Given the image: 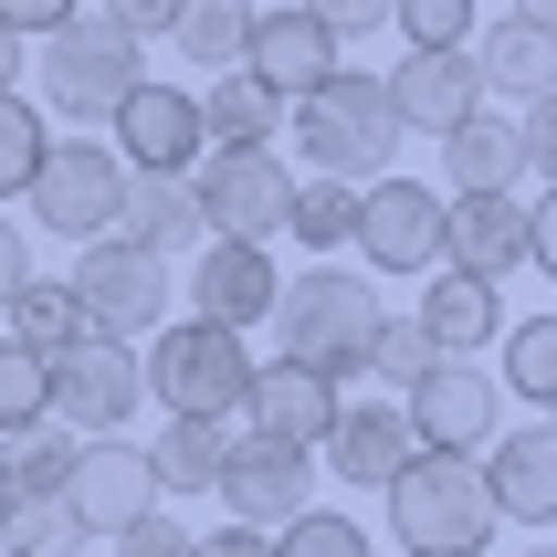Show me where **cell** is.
Wrapping results in <instances>:
<instances>
[{
    "instance_id": "8d00e7d4",
    "label": "cell",
    "mask_w": 557,
    "mask_h": 557,
    "mask_svg": "<svg viewBox=\"0 0 557 557\" xmlns=\"http://www.w3.org/2000/svg\"><path fill=\"white\" fill-rule=\"evenodd\" d=\"M473 22H484L473 0H400V11H389V32H410V53H463Z\"/></svg>"
},
{
    "instance_id": "5b68a950",
    "label": "cell",
    "mask_w": 557,
    "mask_h": 557,
    "mask_svg": "<svg viewBox=\"0 0 557 557\" xmlns=\"http://www.w3.org/2000/svg\"><path fill=\"white\" fill-rule=\"evenodd\" d=\"M137 85H148V42L116 32L106 11H74L63 32H42V106H53V116L106 126Z\"/></svg>"
},
{
    "instance_id": "484cf974",
    "label": "cell",
    "mask_w": 557,
    "mask_h": 557,
    "mask_svg": "<svg viewBox=\"0 0 557 557\" xmlns=\"http://www.w3.org/2000/svg\"><path fill=\"white\" fill-rule=\"evenodd\" d=\"M274 126H284V106L252 85L243 63L211 74V95H200V137H211V148H274Z\"/></svg>"
},
{
    "instance_id": "f1b7e54d",
    "label": "cell",
    "mask_w": 557,
    "mask_h": 557,
    "mask_svg": "<svg viewBox=\"0 0 557 557\" xmlns=\"http://www.w3.org/2000/svg\"><path fill=\"white\" fill-rule=\"evenodd\" d=\"M169 42H180L200 74H232V63H243V42H252V0H180Z\"/></svg>"
},
{
    "instance_id": "c3c4849f",
    "label": "cell",
    "mask_w": 557,
    "mask_h": 557,
    "mask_svg": "<svg viewBox=\"0 0 557 557\" xmlns=\"http://www.w3.org/2000/svg\"><path fill=\"white\" fill-rule=\"evenodd\" d=\"M0 516H11V473H0Z\"/></svg>"
},
{
    "instance_id": "ab89813d",
    "label": "cell",
    "mask_w": 557,
    "mask_h": 557,
    "mask_svg": "<svg viewBox=\"0 0 557 557\" xmlns=\"http://www.w3.org/2000/svg\"><path fill=\"white\" fill-rule=\"evenodd\" d=\"M295 11H306L315 32H337V42H358V32H389V11H400V0H295Z\"/></svg>"
},
{
    "instance_id": "52a82bcc",
    "label": "cell",
    "mask_w": 557,
    "mask_h": 557,
    "mask_svg": "<svg viewBox=\"0 0 557 557\" xmlns=\"http://www.w3.org/2000/svg\"><path fill=\"white\" fill-rule=\"evenodd\" d=\"M22 200H32V221H42L53 243H106V232H116V200H126V158L106 148V137H53Z\"/></svg>"
},
{
    "instance_id": "bcb514c9",
    "label": "cell",
    "mask_w": 557,
    "mask_h": 557,
    "mask_svg": "<svg viewBox=\"0 0 557 557\" xmlns=\"http://www.w3.org/2000/svg\"><path fill=\"white\" fill-rule=\"evenodd\" d=\"M22 74H32V42H22V32H0V95H22Z\"/></svg>"
},
{
    "instance_id": "1f68e13d",
    "label": "cell",
    "mask_w": 557,
    "mask_h": 557,
    "mask_svg": "<svg viewBox=\"0 0 557 557\" xmlns=\"http://www.w3.org/2000/svg\"><path fill=\"white\" fill-rule=\"evenodd\" d=\"M0 473H11V495H63V473H74V432H63V421H32V432H11Z\"/></svg>"
},
{
    "instance_id": "cb8c5ba5",
    "label": "cell",
    "mask_w": 557,
    "mask_h": 557,
    "mask_svg": "<svg viewBox=\"0 0 557 557\" xmlns=\"http://www.w3.org/2000/svg\"><path fill=\"white\" fill-rule=\"evenodd\" d=\"M421 337H432L442 358H484V347L505 337V284H473V274H453V263H432V295H421Z\"/></svg>"
},
{
    "instance_id": "e575fe53",
    "label": "cell",
    "mask_w": 557,
    "mask_h": 557,
    "mask_svg": "<svg viewBox=\"0 0 557 557\" xmlns=\"http://www.w3.org/2000/svg\"><path fill=\"white\" fill-rule=\"evenodd\" d=\"M32 421H53V369H42L32 347H11V337H0V442H11V432H32Z\"/></svg>"
},
{
    "instance_id": "9a60e30c",
    "label": "cell",
    "mask_w": 557,
    "mask_h": 557,
    "mask_svg": "<svg viewBox=\"0 0 557 557\" xmlns=\"http://www.w3.org/2000/svg\"><path fill=\"white\" fill-rule=\"evenodd\" d=\"M442 263L473 284H505L527 263V200L516 189H453L442 200Z\"/></svg>"
},
{
    "instance_id": "5bb4252c",
    "label": "cell",
    "mask_w": 557,
    "mask_h": 557,
    "mask_svg": "<svg viewBox=\"0 0 557 557\" xmlns=\"http://www.w3.org/2000/svg\"><path fill=\"white\" fill-rule=\"evenodd\" d=\"M106 148H116L126 169H169V180H189V158L211 148V137H200V95H189V85H158V74H148V85H137L116 116H106Z\"/></svg>"
},
{
    "instance_id": "7402d4cb",
    "label": "cell",
    "mask_w": 557,
    "mask_h": 557,
    "mask_svg": "<svg viewBox=\"0 0 557 557\" xmlns=\"http://www.w3.org/2000/svg\"><path fill=\"white\" fill-rule=\"evenodd\" d=\"M116 232H126V243H148L158 263H180V252H200V243H211V221H200L189 180H169V169H126Z\"/></svg>"
},
{
    "instance_id": "4dcf8cb0",
    "label": "cell",
    "mask_w": 557,
    "mask_h": 557,
    "mask_svg": "<svg viewBox=\"0 0 557 557\" xmlns=\"http://www.w3.org/2000/svg\"><path fill=\"white\" fill-rule=\"evenodd\" d=\"M495 358H505L495 379L516 389V400H557V306H547V315H505Z\"/></svg>"
},
{
    "instance_id": "60d3db41",
    "label": "cell",
    "mask_w": 557,
    "mask_h": 557,
    "mask_svg": "<svg viewBox=\"0 0 557 557\" xmlns=\"http://www.w3.org/2000/svg\"><path fill=\"white\" fill-rule=\"evenodd\" d=\"M106 547H116V557H189V547H200V536H189L180 516H158V505H148V516H137V527H126V536H106Z\"/></svg>"
},
{
    "instance_id": "8992f818",
    "label": "cell",
    "mask_w": 557,
    "mask_h": 557,
    "mask_svg": "<svg viewBox=\"0 0 557 557\" xmlns=\"http://www.w3.org/2000/svg\"><path fill=\"white\" fill-rule=\"evenodd\" d=\"M74 306H85L95 337H126V347H148L158 326H169V306H180V274L158 263L148 243H126V232H106V243H74Z\"/></svg>"
},
{
    "instance_id": "4fadbf2b",
    "label": "cell",
    "mask_w": 557,
    "mask_h": 557,
    "mask_svg": "<svg viewBox=\"0 0 557 557\" xmlns=\"http://www.w3.org/2000/svg\"><path fill=\"white\" fill-rule=\"evenodd\" d=\"M221 505H232V527L252 536H284L295 516L315 505V453H284V442H232L221 453Z\"/></svg>"
},
{
    "instance_id": "f907efd6",
    "label": "cell",
    "mask_w": 557,
    "mask_h": 557,
    "mask_svg": "<svg viewBox=\"0 0 557 557\" xmlns=\"http://www.w3.org/2000/svg\"><path fill=\"white\" fill-rule=\"evenodd\" d=\"M400 557H410V547H400Z\"/></svg>"
},
{
    "instance_id": "44dd1931",
    "label": "cell",
    "mask_w": 557,
    "mask_h": 557,
    "mask_svg": "<svg viewBox=\"0 0 557 557\" xmlns=\"http://www.w3.org/2000/svg\"><path fill=\"white\" fill-rule=\"evenodd\" d=\"M315 453H326V473H337V484H369V495H379V484H389L421 442H410L400 400H337V421H326V442H315Z\"/></svg>"
},
{
    "instance_id": "ba28073f",
    "label": "cell",
    "mask_w": 557,
    "mask_h": 557,
    "mask_svg": "<svg viewBox=\"0 0 557 557\" xmlns=\"http://www.w3.org/2000/svg\"><path fill=\"white\" fill-rule=\"evenodd\" d=\"M189 200H200V221L221 243H274L295 169H284V148H200L189 158Z\"/></svg>"
},
{
    "instance_id": "3957f363",
    "label": "cell",
    "mask_w": 557,
    "mask_h": 557,
    "mask_svg": "<svg viewBox=\"0 0 557 557\" xmlns=\"http://www.w3.org/2000/svg\"><path fill=\"white\" fill-rule=\"evenodd\" d=\"M379 284L369 274H337V263H315L306 284H284L274 295V337H284V358L295 369H315V379H358L369 369V337H379Z\"/></svg>"
},
{
    "instance_id": "d6986e66",
    "label": "cell",
    "mask_w": 557,
    "mask_h": 557,
    "mask_svg": "<svg viewBox=\"0 0 557 557\" xmlns=\"http://www.w3.org/2000/svg\"><path fill=\"white\" fill-rule=\"evenodd\" d=\"M410 137H453L463 116H484V74L473 53H400V74H379Z\"/></svg>"
},
{
    "instance_id": "2e32d148",
    "label": "cell",
    "mask_w": 557,
    "mask_h": 557,
    "mask_svg": "<svg viewBox=\"0 0 557 557\" xmlns=\"http://www.w3.org/2000/svg\"><path fill=\"white\" fill-rule=\"evenodd\" d=\"M189 315H211V326H263V315H274V295H284V274H274V252L263 243H200L189 252Z\"/></svg>"
},
{
    "instance_id": "e0dca14e",
    "label": "cell",
    "mask_w": 557,
    "mask_h": 557,
    "mask_svg": "<svg viewBox=\"0 0 557 557\" xmlns=\"http://www.w3.org/2000/svg\"><path fill=\"white\" fill-rule=\"evenodd\" d=\"M337 32H315L306 11H252V42H243V74L263 95H274V106H295V95H315L326 85V74H337Z\"/></svg>"
},
{
    "instance_id": "b9f144b4",
    "label": "cell",
    "mask_w": 557,
    "mask_h": 557,
    "mask_svg": "<svg viewBox=\"0 0 557 557\" xmlns=\"http://www.w3.org/2000/svg\"><path fill=\"white\" fill-rule=\"evenodd\" d=\"M527 263L557 284V189H536V200H527Z\"/></svg>"
},
{
    "instance_id": "83f0119b",
    "label": "cell",
    "mask_w": 557,
    "mask_h": 557,
    "mask_svg": "<svg viewBox=\"0 0 557 557\" xmlns=\"http://www.w3.org/2000/svg\"><path fill=\"white\" fill-rule=\"evenodd\" d=\"M0 337H11V347H32V358L74 347V337H85V306H74V284H42V274H32L22 295L0 306Z\"/></svg>"
},
{
    "instance_id": "7a4b0ae2",
    "label": "cell",
    "mask_w": 557,
    "mask_h": 557,
    "mask_svg": "<svg viewBox=\"0 0 557 557\" xmlns=\"http://www.w3.org/2000/svg\"><path fill=\"white\" fill-rule=\"evenodd\" d=\"M379 495H389V527H400L410 557H484V536L505 527L473 453H410Z\"/></svg>"
},
{
    "instance_id": "7bdbcfd3",
    "label": "cell",
    "mask_w": 557,
    "mask_h": 557,
    "mask_svg": "<svg viewBox=\"0 0 557 557\" xmlns=\"http://www.w3.org/2000/svg\"><path fill=\"white\" fill-rule=\"evenodd\" d=\"M74 11H85V0H0V32H22V42H32V32H63Z\"/></svg>"
},
{
    "instance_id": "681fc988",
    "label": "cell",
    "mask_w": 557,
    "mask_h": 557,
    "mask_svg": "<svg viewBox=\"0 0 557 557\" xmlns=\"http://www.w3.org/2000/svg\"><path fill=\"white\" fill-rule=\"evenodd\" d=\"M516 557H557V547H516Z\"/></svg>"
},
{
    "instance_id": "4316f807",
    "label": "cell",
    "mask_w": 557,
    "mask_h": 557,
    "mask_svg": "<svg viewBox=\"0 0 557 557\" xmlns=\"http://www.w3.org/2000/svg\"><path fill=\"white\" fill-rule=\"evenodd\" d=\"M221 453H232V421H169V432L148 442L158 495H211V484H221Z\"/></svg>"
},
{
    "instance_id": "8fae6325",
    "label": "cell",
    "mask_w": 557,
    "mask_h": 557,
    "mask_svg": "<svg viewBox=\"0 0 557 557\" xmlns=\"http://www.w3.org/2000/svg\"><path fill=\"white\" fill-rule=\"evenodd\" d=\"M42 369H53V421L63 432H126V421H137V400H148V369H137V347L126 337H74V347H53V358H42Z\"/></svg>"
},
{
    "instance_id": "ac0fdd59",
    "label": "cell",
    "mask_w": 557,
    "mask_h": 557,
    "mask_svg": "<svg viewBox=\"0 0 557 557\" xmlns=\"http://www.w3.org/2000/svg\"><path fill=\"white\" fill-rule=\"evenodd\" d=\"M337 379H315V369H295V358H274V369H252V389H243V421H252V442H284V453H315L326 442V421H337Z\"/></svg>"
},
{
    "instance_id": "d590c367",
    "label": "cell",
    "mask_w": 557,
    "mask_h": 557,
    "mask_svg": "<svg viewBox=\"0 0 557 557\" xmlns=\"http://www.w3.org/2000/svg\"><path fill=\"white\" fill-rule=\"evenodd\" d=\"M274 557H379V536L358 527V516H337V505H306V516L274 536Z\"/></svg>"
},
{
    "instance_id": "836d02e7",
    "label": "cell",
    "mask_w": 557,
    "mask_h": 557,
    "mask_svg": "<svg viewBox=\"0 0 557 557\" xmlns=\"http://www.w3.org/2000/svg\"><path fill=\"white\" fill-rule=\"evenodd\" d=\"M0 547H11V557H74L85 536H74L63 495H11V516H0Z\"/></svg>"
},
{
    "instance_id": "f35d334b",
    "label": "cell",
    "mask_w": 557,
    "mask_h": 557,
    "mask_svg": "<svg viewBox=\"0 0 557 557\" xmlns=\"http://www.w3.org/2000/svg\"><path fill=\"white\" fill-rule=\"evenodd\" d=\"M516 148H527V180L557 189V95H536L527 116H516Z\"/></svg>"
},
{
    "instance_id": "74e56055",
    "label": "cell",
    "mask_w": 557,
    "mask_h": 557,
    "mask_svg": "<svg viewBox=\"0 0 557 557\" xmlns=\"http://www.w3.org/2000/svg\"><path fill=\"white\" fill-rule=\"evenodd\" d=\"M442 347L421 337V315H379V337H369V379H389V389H410V379L432 369Z\"/></svg>"
},
{
    "instance_id": "ffe728a7",
    "label": "cell",
    "mask_w": 557,
    "mask_h": 557,
    "mask_svg": "<svg viewBox=\"0 0 557 557\" xmlns=\"http://www.w3.org/2000/svg\"><path fill=\"white\" fill-rule=\"evenodd\" d=\"M484 495H495L505 527H557V432L536 421V432H495L484 453Z\"/></svg>"
},
{
    "instance_id": "9c48e42d",
    "label": "cell",
    "mask_w": 557,
    "mask_h": 557,
    "mask_svg": "<svg viewBox=\"0 0 557 557\" xmlns=\"http://www.w3.org/2000/svg\"><path fill=\"white\" fill-rule=\"evenodd\" d=\"M442 200L453 189H432V180H410V169H379V180H358V232L347 243L369 252V274H432L442 263Z\"/></svg>"
},
{
    "instance_id": "ee69618b",
    "label": "cell",
    "mask_w": 557,
    "mask_h": 557,
    "mask_svg": "<svg viewBox=\"0 0 557 557\" xmlns=\"http://www.w3.org/2000/svg\"><path fill=\"white\" fill-rule=\"evenodd\" d=\"M22 284H32V232H22L11 211H0V306H11Z\"/></svg>"
},
{
    "instance_id": "d6a6232c",
    "label": "cell",
    "mask_w": 557,
    "mask_h": 557,
    "mask_svg": "<svg viewBox=\"0 0 557 557\" xmlns=\"http://www.w3.org/2000/svg\"><path fill=\"white\" fill-rule=\"evenodd\" d=\"M42 148H53V116H42L32 95H0V200H22V189H32Z\"/></svg>"
},
{
    "instance_id": "30bf717a",
    "label": "cell",
    "mask_w": 557,
    "mask_h": 557,
    "mask_svg": "<svg viewBox=\"0 0 557 557\" xmlns=\"http://www.w3.org/2000/svg\"><path fill=\"white\" fill-rule=\"evenodd\" d=\"M400 421L421 453H484L505 432V379L484 358H432V369L400 389Z\"/></svg>"
},
{
    "instance_id": "7c38bea8",
    "label": "cell",
    "mask_w": 557,
    "mask_h": 557,
    "mask_svg": "<svg viewBox=\"0 0 557 557\" xmlns=\"http://www.w3.org/2000/svg\"><path fill=\"white\" fill-rule=\"evenodd\" d=\"M148 505H158L148 442H126V432L74 442V473H63V516H74V536H126Z\"/></svg>"
},
{
    "instance_id": "d4e9b609",
    "label": "cell",
    "mask_w": 557,
    "mask_h": 557,
    "mask_svg": "<svg viewBox=\"0 0 557 557\" xmlns=\"http://www.w3.org/2000/svg\"><path fill=\"white\" fill-rule=\"evenodd\" d=\"M442 180H453V189H516V180H527L516 116H463L453 137H442Z\"/></svg>"
},
{
    "instance_id": "6da1fadb",
    "label": "cell",
    "mask_w": 557,
    "mask_h": 557,
    "mask_svg": "<svg viewBox=\"0 0 557 557\" xmlns=\"http://www.w3.org/2000/svg\"><path fill=\"white\" fill-rule=\"evenodd\" d=\"M284 126H295V148H306L315 180H379V169H400V137H410L400 106H389V85L358 74V63H337L315 95H295Z\"/></svg>"
},
{
    "instance_id": "277c9868",
    "label": "cell",
    "mask_w": 557,
    "mask_h": 557,
    "mask_svg": "<svg viewBox=\"0 0 557 557\" xmlns=\"http://www.w3.org/2000/svg\"><path fill=\"white\" fill-rule=\"evenodd\" d=\"M148 389L169 400V421H232L252 389V358H243V326H211V315H169L148 347H137Z\"/></svg>"
},
{
    "instance_id": "603a6c76",
    "label": "cell",
    "mask_w": 557,
    "mask_h": 557,
    "mask_svg": "<svg viewBox=\"0 0 557 557\" xmlns=\"http://www.w3.org/2000/svg\"><path fill=\"white\" fill-rule=\"evenodd\" d=\"M473 74H484V95H516V106H536V95H557V32H536V22H473Z\"/></svg>"
},
{
    "instance_id": "f6af8a7d",
    "label": "cell",
    "mask_w": 557,
    "mask_h": 557,
    "mask_svg": "<svg viewBox=\"0 0 557 557\" xmlns=\"http://www.w3.org/2000/svg\"><path fill=\"white\" fill-rule=\"evenodd\" d=\"M189 557H274V536H252V527H221V536H200Z\"/></svg>"
},
{
    "instance_id": "7dc6e473",
    "label": "cell",
    "mask_w": 557,
    "mask_h": 557,
    "mask_svg": "<svg viewBox=\"0 0 557 557\" xmlns=\"http://www.w3.org/2000/svg\"><path fill=\"white\" fill-rule=\"evenodd\" d=\"M516 22H536V32H557V0H516Z\"/></svg>"
},
{
    "instance_id": "f546056e",
    "label": "cell",
    "mask_w": 557,
    "mask_h": 557,
    "mask_svg": "<svg viewBox=\"0 0 557 557\" xmlns=\"http://www.w3.org/2000/svg\"><path fill=\"white\" fill-rule=\"evenodd\" d=\"M284 232L326 263V252H347V232H358V180H295V200H284Z\"/></svg>"
}]
</instances>
